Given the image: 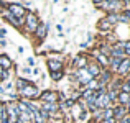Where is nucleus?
<instances>
[{"label":"nucleus","instance_id":"19","mask_svg":"<svg viewBox=\"0 0 130 123\" xmlns=\"http://www.w3.org/2000/svg\"><path fill=\"white\" fill-rule=\"evenodd\" d=\"M109 80H110V72L104 71V72H102V76H101V82H99V84H101L102 87H104V84H107Z\"/></svg>","mask_w":130,"mask_h":123},{"label":"nucleus","instance_id":"2","mask_svg":"<svg viewBox=\"0 0 130 123\" xmlns=\"http://www.w3.org/2000/svg\"><path fill=\"white\" fill-rule=\"evenodd\" d=\"M20 94H22L23 97H26V98H31V97H36L40 92H38V87H36V85H33L31 82H30L26 87H23L22 90H20Z\"/></svg>","mask_w":130,"mask_h":123},{"label":"nucleus","instance_id":"33","mask_svg":"<svg viewBox=\"0 0 130 123\" xmlns=\"http://www.w3.org/2000/svg\"><path fill=\"white\" fill-rule=\"evenodd\" d=\"M127 84H128V87H130V79H128V80H127Z\"/></svg>","mask_w":130,"mask_h":123},{"label":"nucleus","instance_id":"8","mask_svg":"<svg viewBox=\"0 0 130 123\" xmlns=\"http://www.w3.org/2000/svg\"><path fill=\"white\" fill-rule=\"evenodd\" d=\"M117 72L119 74H128L130 72V59H128V57L122 59V63H120V66H119Z\"/></svg>","mask_w":130,"mask_h":123},{"label":"nucleus","instance_id":"18","mask_svg":"<svg viewBox=\"0 0 130 123\" xmlns=\"http://www.w3.org/2000/svg\"><path fill=\"white\" fill-rule=\"evenodd\" d=\"M95 56H97V61H99V64H102V66H107V64H109V59H107V56H105V54L95 53Z\"/></svg>","mask_w":130,"mask_h":123},{"label":"nucleus","instance_id":"1","mask_svg":"<svg viewBox=\"0 0 130 123\" xmlns=\"http://www.w3.org/2000/svg\"><path fill=\"white\" fill-rule=\"evenodd\" d=\"M8 12L12 13L15 18H18V20H22L23 23H25V15H26V10L23 8L22 5H18V3H10L8 5Z\"/></svg>","mask_w":130,"mask_h":123},{"label":"nucleus","instance_id":"29","mask_svg":"<svg viewBox=\"0 0 130 123\" xmlns=\"http://www.w3.org/2000/svg\"><path fill=\"white\" fill-rule=\"evenodd\" d=\"M28 64H30V66H33V64H35V59H33V57H30V59H28Z\"/></svg>","mask_w":130,"mask_h":123},{"label":"nucleus","instance_id":"15","mask_svg":"<svg viewBox=\"0 0 130 123\" xmlns=\"http://www.w3.org/2000/svg\"><path fill=\"white\" fill-rule=\"evenodd\" d=\"M112 110H114V118L115 120H120V118H124L125 117V108L124 107H117V108H112Z\"/></svg>","mask_w":130,"mask_h":123},{"label":"nucleus","instance_id":"4","mask_svg":"<svg viewBox=\"0 0 130 123\" xmlns=\"http://www.w3.org/2000/svg\"><path fill=\"white\" fill-rule=\"evenodd\" d=\"M25 23H26V30H28V31H35L36 26H38V18H36L35 13H26Z\"/></svg>","mask_w":130,"mask_h":123},{"label":"nucleus","instance_id":"30","mask_svg":"<svg viewBox=\"0 0 130 123\" xmlns=\"http://www.w3.org/2000/svg\"><path fill=\"white\" fill-rule=\"evenodd\" d=\"M3 36H5V30H0V39H2Z\"/></svg>","mask_w":130,"mask_h":123},{"label":"nucleus","instance_id":"14","mask_svg":"<svg viewBox=\"0 0 130 123\" xmlns=\"http://www.w3.org/2000/svg\"><path fill=\"white\" fill-rule=\"evenodd\" d=\"M5 18L8 20V22H12V25H15V26H22V25H23V22H22V20L15 18V16H13L10 12H5Z\"/></svg>","mask_w":130,"mask_h":123},{"label":"nucleus","instance_id":"5","mask_svg":"<svg viewBox=\"0 0 130 123\" xmlns=\"http://www.w3.org/2000/svg\"><path fill=\"white\" fill-rule=\"evenodd\" d=\"M7 115H8V121L10 123H17L18 120V108H17L15 104H8L7 105Z\"/></svg>","mask_w":130,"mask_h":123},{"label":"nucleus","instance_id":"31","mask_svg":"<svg viewBox=\"0 0 130 123\" xmlns=\"http://www.w3.org/2000/svg\"><path fill=\"white\" fill-rule=\"evenodd\" d=\"M3 46H5V41H3V39H0V48H3Z\"/></svg>","mask_w":130,"mask_h":123},{"label":"nucleus","instance_id":"10","mask_svg":"<svg viewBox=\"0 0 130 123\" xmlns=\"http://www.w3.org/2000/svg\"><path fill=\"white\" fill-rule=\"evenodd\" d=\"M48 67H50V71H53V72L63 71V63H61V61H56V59H50L48 61Z\"/></svg>","mask_w":130,"mask_h":123},{"label":"nucleus","instance_id":"16","mask_svg":"<svg viewBox=\"0 0 130 123\" xmlns=\"http://www.w3.org/2000/svg\"><path fill=\"white\" fill-rule=\"evenodd\" d=\"M117 98L119 102H120L122 105H127L130 102V94H125V92H120V94H117Z\"/></svg>","mask_w":130,"mask_h":123},{"label":"nucleus","instance_id":"6","mask_svg":"<svg viewBox=\"0 0 130 123\" xmlns=\"http://www.w3.org/2000/svg\"><path fill=\"white\" fill-rule=\"evenodd\" d=\"M41 100L44 102V104H56L58 94L56 92H44V94L41 95Z\"/></svg>","mask_w":130,"mask_h":123},{"label":"nucleus","instance_id":"32","mask_svg":"<svg viewBox=\"0 0 130 123\" xmlns=\"http://www.w3.org/2000/svg\"><path fill=\"white\" fill-rule=\"evenodd\" d=\"M2 92H5V90H3V87H0V94H2Z\"/></svg>","mask_w":130,"mask_h":123},{"label":"nucleus","instance_id":"26","mask_svg":"<svg viewBox=\"0 0 130 123\" xmlns=\"http://www.w3.org/2000/svg\"><path fill=\"white\" fill-rule=\"evenodd\" d=\"M122 92H125V94H130V87H128L127 82H124V84H122Z\"/></svg>","mask_w":130,"mask_h":123},{"label":"nucleus","instance_id":"23","mask_svg":"<svg viewBox=\"0 0 130 123\" xmlns=\"http://www.w3.org/2000/svg\"><path fill=\"white\" fill-rule=\"evenodd\" d=\"M99 28H101V30H110V28H112V25L107 22V20H102V22L99 23Z\"/></svg>","mask_w":130,"mask_h":123},{"label":"nucleus","instance_id":"7","mask_svg":"<svg viewBox=\"0 0 130 123\" xmlns=\"http://www.w3.org/2000/svg\"><path fill=\"white\" fill-rule=\"evenodd\" d=\"M77 79H79L81 84H87L92 77H91V74L86 71V67H84V69H79V71H77Z\"/></svg>","mask_w":130,"mask_h":123},{"label":"nucleus","instance_id":"9","mask_svg":"<svg viewBox=\"0 0 130 123\" xmlns=\"http://www.w3.org/2000/svg\"><path fill=\"white\" fill-rule=\"evenodd\" d=\"M35 33H36V36H38L40 39H43L44 36H46V33H48V25H46V23H38Z\"/></svg>","mask_w":130,"mask_h":123},{"label":"nucleus","instance_id":"20","mask_svg":"<svg viewBox=\"0 0 130 123\" xmlns=\"http://www.w3.org/2000/svg\"><path fill=\"white\" fill-rule=\"evenodd\" d=\"M74 64H76L79 69H84V67L87 66V61H86V57H77V59L74 61Z\"/></svg>","mask_w":130,"mask_h":123},{"label":"nucleus","instance_id":"22","mask_svg":"<svg viewBox=\"0 0 130 123\" xmlns=\"http://www.w3.org/2000/svg\"><path fill=\"white\" fill-rule=\"evenodd\" d=\"M28 84H30V80H25V79H18V80H17V87H18V90H22V89L26 87Z\"/></svg>","mask_w":130,"mask_h":123},{"label":"nucleus","instance_id":"12","mask_svg":"<svg viewBox=\"0 0 130 123\" xmlns=\"http://www.w3.org/2000/svg\"><path fill=\"white\" fill-rule=\"evenodd\" d=\"M125 51L122 49V48H119V46H115L114 49H112V57H117V59H125Z\"/></svg>","mask_w":130,"mask_h":123},{"label":"nucleus","instance_id":"27","mask_svg":"<svg viewBox=\"0 0 130 123\" xmlns=\"http://www.w3.org/2000/svg\"><path fill=\"white\" fill-rule=\"evenodd\" d=\"M117 120H115L114 117H110V118H104V120H102V123H115Z\"/></svg>","mask_w":130,"mask_h":123},{"label":"nucleus","instance_id":"24","mask_svg":"<svg viewBox=\"0 0 130 123\" xmlns=\"http://www.w3.org/2000/svg\"><path fill=\"white\" fill-rule=\"evenodd\" d=\"M51 77H53L54 80H59L61 77H63V71H56V72H51Z\"/></svg>","mask_w":130,"mask_h":123},{"label":"nucleus","instance_id":"17","mask_svg":"<svg viewBox=\"0 0 130 123\" xmlns=\"http://www.w3.org/2000/svg\"><path fill=\"white\" fill-rule=\"evenodd\" d=\"M122 59H117V57H112V59H109V64H110V69L112 71H117L119 66H120Z\"/></svg>","mask_w":130,"mask_h":123},{"label":"nucleus","instance_id":"3","mask_svg":"<svg viewBox=\"0 0 130 123\" xmlns=\"http://www.w3.org/2000/svg\"><path fill=\"white\" fill-rule=\"evenodd\" d=\"M99 7H101V8H104V10L117 12V10L122 7V3H120V0H104V2H102Z\"/></svg>","mask_w":130,"mask_h":123},{"label":"nucleus","instance_id":"11","mask_svg":"<svg viewBox=\"0 0 130 123\" xmlns=\"http://www.w3.org/2000/svg\"><path fill=\"white\" fill-rule=\"evenodd\" d=\"M86 71L91 74L92 79H94L95 76H99V74H101V69H99V66H95V64H87V66H86Z\"/></svg>","mask_w":130,"mask_h":123},{"label":"nucleus","instance_id":"21","mask_svg":"<svg viewBox=\"0 0 130 123\" xmlns=\"http://www.w3.org/2000/svg\"><path fill=\"white\" fill-rule=\"evenodd\" d=\"M105 20H107L110 25H114V23H117V22H119V15H117V13H110V15H109Z\"/></svg>","mask_w":130,"mask_h":123},{"label":"nucleus","instance_id":"13","mask_svg":"<svg viewBox=\"0 0 130 123\" xmlns=\"http://www.w3.org/2000/svg\"><path fill=\"white\" fill-rule=\"evenodd\" d=\"M0 67H2L3 71H8L10 67H12V61H10V57L0 56Z\"/></svg>","mask_w":130,"mask_h":123},{"label":"nucleus","instance_id":"25","mask_svg":"<svg viewBox=\"0 0 130 123\" xmlns=\"http://www.w3.org/2000/svg\"><path fill=\"white\" fill-rule=\"evenodd\" d=\"M110 117H114V110H112V108H107V110L104 112V118H110Z\"/></svg>","mask_w":130,"mask_h":123},{"label":"nucleus","instance_id":"28","mask_svg":"<svg viewBox=\"0 0 130 123\" xmlns=\"http://www.w3.org/2000/svg\"><path fill=\"white\" fill-rule=\"evenodd\" d=\"M92 2H94V3H95V5H97V7H99V5H101V3H102V2H104V0H92Z\"/></svg>","mask_w":130,"mask_h":123}]
</instances>
